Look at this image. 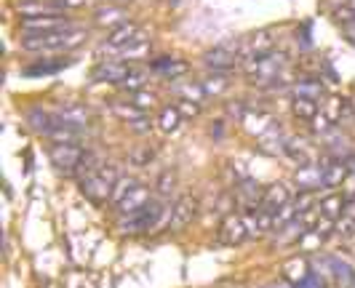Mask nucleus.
<instances>
[{
    "label": "nucleus",
    "mask_w": 355,
    "mask_h": 288,
    "mask_svg": "<svg viewBox=\"0 0 355 288\" xmlns=\"http://www.w3.org/2000/svg\"><path fill=\"white\" fill-rule=\"evenodd\" d=\"M86 43V33L83 30H56V33H43V35H27L21 40L24 51H35V54H46V51H72L78 46Z\"/></svg>",
    "instance_id": "f257e3e1"
},
{
    "label": "nucleus",
    "mask_w": 355,
    "mask_h": 288,
    "mask_svg": "<svg viewBox=\"0 0 355 288\" xmlns=\"http://www.w3.org/2000/svg\"><path fill=\"white\" fill-rule=\"evenodd\" d=\"M166 214V208H163V203L160 200H150L144 208H139L137 214H128V216H121V222H118V230L123 235H142V233H150V230H155L160 224V219Z\"/></svg>",
    "instance_id": "f03ea898"
},
{
    "label": "nucleus",
    "mask_w": 355,
    "mask_h": 288,
    "mask_svg": "<svg viewBox=\"0 0 355 288\" xmlns=\"http://www.w3.org/2000/svg\"><path fill=\"white\" fill-rule=\"evenodd\" d=\"M118 179L121 177H118V168L115 165H102L99 171H94V174H89L86 179L80 181V190L94 203H105V200L112 198V187H115Z\"/></svg>",
    "instance_id": "7ed1b4c3"
},
{
    "label": "nucleus",
    "mask_w": 355,
    "mask_h": 288,
    "mask_svg": "<svg viewBox=\"0 0 355 288\" xmlns=\"http://www.w3.org/2000/svg\"><path fill=\"white\" fill-rule=\"evenodd\" d=\"M286 64H288L286 54H275V51H270V54L259 56V59L246 62V64H243V70H246L251 83H259V86H262V83H272V80H278Z\"/></svg>",
    "instance_id": "20e7f679"
},
{
    "label": "nucleus",
    "mask_w": 355,
    "mask_h": 288,
    "mask_svg": "<svg viewBox=\"0 0 355 288\" xmlns=\"http://www.w3.org/2000/svg\"><path fill=\"white\" fill-rule=\"evenodd\" d=\"M49 158L56 165V171L72 177V174H80V168H83V163L89 158V152L80 144H51Z\"/></svg>",
    "instance_id": "39448f33"
},
{
    "label": "nucleus",
    "mask_w": 355,
    "mask_h": 288,
    "mask_svg": "<svg viewBox=\"0 0 355 288\" xmlns=\"http://www.w3.org/2000/svg\"><path fill=\"white\" fill-rule=\"evenodd\" d=\"M198 206H200V203H198L196 195H182V198H177V203L171 206L166 230H168V233H182V230L198 216Z\"/></svg>",
    "instance_id": "423d86ee"
},
{
    "label": "nucleus",
    "mask_w": 355,
    "mask_h": 288,
    "mask_svg": "<svg viewBox=\"0 0 355 288\" xmlns=\"http://www.w3.org/2000/svg\"><path fill=\"white\" fill-rule=\"evenodd\" d=\"M238 51H241V43H222V46H214L211 51L203 54V62L206 67H211L214 72H230L241 59H238Z\"/></svg>",
    "instance_id": "0eeeda50"
},
{
    "label": "nucleus",
    "mask_w": 355,
    "mask_h": 288,
    "mask_svg": "<svg viewBox=\"0 0 355 288\" xmlns=\"http://www.w3.org/2000/svg\"><path fill=\"white\" fill-rule=\"evenodd\" d=\"M72 21L64 14H46V17H24L21 30L27 35H43V33H56V30H70Z\"/></svg>",
    "instance_id": "6e6552de"
},
{
    "label": "nucleus",
    "mask_w": 355,
    "mask_h": 288,
    "mask_svg": "<svg viewBox=\"0 0 355 288\" xmlns=\"http://www.w3.org/2000/svg\"><path fill=\"white\" fill-rule=\"evenodd\" d=\"M219 243H225V246H241L246 237H249V227H246V222H243V216L241 214H227L222 219V224H219Z\"/></svg>",
    "instance_id": "1a4fd4ad"
},
{
    "label": "nucleus",
    "mask_w": 355,
    "mask_h": 288,
    "mask_svg": "<svg viewBox=\"0 0 355 288\" xmlns=\"http://www.w3.org/2000/svg\"><path fill=\"white\" fill-rule=\"evenodd\" d=\"M275 48V37L270 30H262V33H257V35H251L246 43H241V51H238V59L246 64L251 59H259V56L270 54Z\"/></svg>",
    "instance_id": "9d476101"
},
{
    "label": "nucleus",
    "mask_w": 355,
    "mask_h": 288,
    "mask_svg": "<svg viewBox=\"0 0 355 288\" xmlns=\"http://www.w3.org/2000/svg\"><path fill=\"white\" fill-rule=\"evenodd\" d=\"M147 37H144V30L139 24H134V21H125L121 27H115L110 37H107V46L110 48H128V46H134V43H144Z\"/></svg>",
    "instance_id": "9b49d317"
},
{
    "label": "nucleus",
    "mask_w": 355,
    "mask_h": 288,
    "mask_svg": "<svg viewBox=\"0 0 355 288\" xmlns=\"http://www.w3.org/2000/svg\"><path fill=\"white\" fill-rule=\"evenodd\" d=\"M94 80L99 83H115V86H123L125 80L131 78V67L128 62H102L96 70L91 72Z\"/></svg>",
    "instance_id": "f8f14e48"
},
{
    "label": "nucleus",
    "mask_w": 355,
    "mask_h": 288,
    "mask_svg": "<svg viewBox=\"0 0 355 288\" xmlns=\"http://www.w3.org/2000/svg\"><path fill=\"white\" fill-rule=\"evenodd\" d=\"M286 203H291V192H288V187H286L284 181H275V184H270L265 192H262V208L265 211H278V208H284Z\"/></svg>",
    "instance_id": "ddd939ff"
},
{
    "label": "nucleus",
    "mask_w": 355,
    "mask_h": 288,
    "mask_svg": "<svg viewBox=\"0 0 355 288\" xmlns=\"http://www.w3.org/2000/svg\"><path fill=\"white\" fill-rule=\"evenodd\" d=\"M284 280L286 283H291V286L297 288V286H302L304 280L313 275L310 272V264H307V259L304 256H291L288 262H284Z\"/></svg>",
    "instance_id": "4468645a"
},
{
    "label": "nucleus",
    "mask_w": 355,
    "mask_h": 288,
    "mask_svg": "<svg viewBox=\"0 0 355 288\" xmlns=\"http://www.w3.org/2000/svg\"><path fill=\"white\" fill-rule=\"evenodd\" d=\"M350 177V165L342 161V158H334V161L323 163V187H342L345 179Z\"/></svg>",
    "instance_id": "2eb2a0df"
},
{
    "label": "nucleus",
    "mask_w": 355,
    "mask_h": 288,
    "mask_svg": "<svg viewBox=\"0 0 355 288\" xmlns=\"http://www.w3.org/2000/svg\"><path fill=\"white\" fill-rule=\"evenodd\" d=\"M147 203H150V190L142 187V184H137V187H134V190H131V192L118 203V211H121V216L137 214V211L144 208Z\"/></svg>",
    "instance_id": "dca6fc26"
},
{
    "label": "nucleus",
    "mask_w": 355,
    "mask_h": 288,
    "mask_svg": "<svg viewBox=\"0 0 355 288\" xmlns=\"http://www.w3.org/2000/svg\"><path fill=\"white\" fill-rule=\"evenodd\" d=\"M128 21V14H125L123 8H118V6H105V8H99L96 14H94V24L96 27H107L110 33L115 30V27H121Z\"/></svg>",
    "instance_id": "f3484780"
},
{
    "label": "nucleus",
    "mask_w": 355,
    "mask_h": 288,
    "mask_svg": "<svg viewBox=\"0 0 355 288\" xmlns=\"http://www.w3.org/2000/svg\"><path fill=\"white\" fill-rule=\"evenodd\" d=\"M153 70L160 72L163 78H171V80H179L182 75H187L190 70V64L187 62H182V59H171V56H160L153 62Z\"/></svg>",
    "instance_id": "a211bd4d"
},
{
    "label": "nucleus",
    "mask_w": 355,
    "mask_h": 288,
    "mask_svg": "<svg viewBox=\"0 0 355 288\" xmlns=\"http://www.w3.org/2000/svg\"><path fill=\"white\" fill-rule=\"evenodd\" d=\"M59 123H67V126H75V128H86L91 120V112L86 107H80V105H64V107L59 109Z\"/></svg>",
    "instance_id": "6ab92c4d"
},
{
    "label": "nucleus",
    "mask_w": 355,
    "mask_h": 288,
    "mask_svg": "<svg viewBox=\"0 0 355 288\" xmlns=\"http://www.w3.org/2000/svg\"><path fill=\"white\" fill-rule=\"evenodd\" d=\"M27 123H30L33 131L49 136L53 128L59 126V118H53L51 112H43L40 107H35V109H30V112H27Z\"/></svg>",
    "instance_id": "aec40b11"
},
{
    "label": "nucleus",
    "mask_w": 355,
    "mask_h": 288,
    "mask_svg": "<svg viewBox=\"0 0 355 288\" xmlns=\"http://www.w3.org/2000/svg\"><path fill=\"white\" fill-rule=\"evenodd\" d=\"M347 203L350 200L345 198V195H339V192H331V195H326V198H320L318 203V211L323 216H329V219H342L345 216V208H347Z\"/></svg>",
    "instance_id": "412c9836"
},
{
    "label": "nucleus",
    "mask_w": 355,
    "mask_h": 288,
    "mask_svg": "<svg viewBox=\"0 0 355 288\" xmlns=\"http://www.w3.org/2000/svg\"><path fill=\"white\" fill-rule=\"evenodd\" d=\"M297 184H300V190H315L323 184V165H315V163H310V165H304L297 171Z\"/></svg>",
    "instance_id": "4be33fe9"
},
{
    "label": "nucleus",
    "mask_w": 355,
    "mask_h": 288,
    "mask_svg": "<svg viewBox=\"0 0 355 288\" xmlns=\"http://www.w3.org/2000/svg\"><path fill=\"white\" fill-rule=\"evenodd\" d=\"M291 115L297 118V120H315V115H318V102L315 99H307V96H294V102H291Z\"/></svg>",
    "instance_id": "5701e85b"
},
{
    "label": "nucleus",
    "mask_w": 355,
    "mask_h": 288,
    "mask_svg": "<svg viewBox=\"0 0 355 288\" xmlns=\"http://www.w3.org/2000/svg\"><path fill=\"white\" fill-rule=\"evenodd\" d=\"M49 139L53 144H78L83 139V128H75V126H67V123H59V126L53 128L51 134H49Z\"/></svg>",
    "instance_id": "b1692460"
},
{
    "label": "nucleus",
    "mask_w": 355,
    "mask_h": 288,
    "mask_svg": "<svg viewBox=\"0 0 355 288\" xmlns=\"http://www.w3.org/2000/svg\"><path fill=\"white\" fill-rule=\"evenodd\" d=\"M329 267H331V275L339 283V288H353L355 286V272L347 262L342 259H329Z\"/></svg>",
    "instance_id": "393cba45"
},
{
    "label": "nucleus",
    "mask_w": 355,
    "mask_h": 288,
    "mask_svg": "<svg viewBox=\"0 0 355 288\" xmlns=\"http://www.w3.org/2000/svg\"><path fill=\"white\" fill-rule=\"evenodd\" d=\"M72 59H40L35 64L24 67V75H53V72L64 70Z\"/></svg>",
    "instance_id": "a878e982"
},
{
    "label": "nucleus",
    "mask_w": 355,
    "mask_h": 288,
    "mask_svg": "<svg viewBox=\"0 0 355 288\" xmlns=\"http://www.w3.org/2000/svg\"><path fill=\"white\" fill-rule=\"evenodd\" d=\"M182 112L177 109V105H168V107L160 109V118H158V128L163 134H174L179 126H182Z\"/></svg>",
    "instance_id": "bb28decb"
},
{
    "label": "nucleus",
    "mask_w": 355,
    "mask_h": 288,
    "mask_svg": "<svg viewBox=\"0 0 355 288\" xmlns=\"http://www.w3.org/2000/svg\"><path fill=\"white\" fill-rule=\"evenodd\" d=\"M243 123H246V131L249 134H267L270 128H272V118L267 115V112H246L243 115Z\"/></svg>",
    "instance_id": "cd10ccee"
},
{
    "label": "nucleus",
    "mask_w": 355,
    "mask_h": 288,
    "mask_svg": "<svg viewBox=\"0 0 355 288\" xmlns=\"http://www.w3.org/2000/svg\"><path fill=\"white\" fill-rule=\"evenodd\" d=\"M284 152L291 158V161L297 163L300 168H304V165H310V163H313V155L307 152L304 142H297V139H288V142L284 144Z\"/></svg>",
    "instance_id": "c85d7f7f"
},
{
    "label": "nucleus",
    "mask_w": 355,
    "mask_h": 288,
    "mask_svg": "<svg viewBox=\"0 0 355 288\" xmlns=\"http://www.w3.org/2000/svg\"><path fill=\"white\" fill-rule=\"evenodd\" d=\"M200 86H203V91H206V96H222L225 91L230 89V78L222 75V72H214V75H209Z\"/></svg>",
    "instance_id": "c756f323"
},
{
    "label": "nucleus",
    "mask_w": 355,
    "mask_h": 288,
    "mask_svg": "<svg viewBox=\"0 0 355 288\" xmlns=\"http://www.w3.org/2000/svg\"><path fill=\"white\" fill-rule=\"evenodd\" d=\"M294 91H297V96H307V99H315V102H318L326 89H323L320 78H304V80H300V83L294 86Z\"/></svg>",
    "instance_id": "7c9ffc66"
},
{
    "label": "nucleus",
    "mask_w": 355,
    "mask_h": 288,
    "mask_svg": "<svg viewBox=\"0 0 355 288\" xmlns=\"http://www.w3.org/2000/svg\"><path fill=\"white\" fill-rule=\"evenodd\" d=\"M153 158H155V150L153 147H134L128 152V161H131V165H137V168H147L153 163Z\"/></svg>",
    "instance_id": "2f4dec72"
},
{
    "label": "nucleus",
    "mask_w": 355,
    "mask_h": 288,
    "mask_svg": "<svg viewBox=\"0 0 355 288\" xmlns=\"http://www.w3.org/2000/svg\"><path fill=\"white\" fill-rule=\"evenodd\" d=\"M315 190H300V195L294 198V208H297V214H307V211H313V208H318L315 206Z\"/></svg>",
    "instance_id": "473e14b6"
},
{
    "label": "nucleus",
    "mask_w": 355,
    "mask_h": 288,
    "mask_svg": "<svg viewBox=\"0 0 355 288\" xmlns=\"http://www.w3.org/2000/svg\"><path fill=\"white\" fill-rule=\"evenodd\" d=\"M137 184H139V181L131 179V177H121V179L115 181V187H112V198H110V200L118 206V203H121V200H123L125 195H128V192L137 187Z\"/></svg>",
    "instance_id": "72a5a7b5"
},
{
    "label": "nucleus",
    "mask_w": 355,
    "mask_h": 288,
    "mask_svg": "<svg viewBox=\"0 0 355 288\" xmlns=\"http://www.w3.org/2000/svg\"><path fill=\"white\" fill-rule=\"evenodd\" d=\"M345 112H347V102H345V99H339V96H331V99H329V109H326V118L337 126V123H342Z\"/></svg>",
    "instance_id": "f704fd0d"
},
{
    "label": "nucleus",
    "mask_w": 355,
    "mask_h": 288,
    "mask_svg": "<svg viewBox=\"0 0 355 288\" xmlns=\"http://www.w3.org/2000/svg\"><path fill=\"white\" fill-rule=\"evenodd\" d=\"M155 93H150V91H137V93H131V102L128 105H134L137 109H142V112H147V109L155 107Z\"/></svg>",
    "instance_id": "c9c22d12"
},
{
    "label": "nucleus",
    "mask_w": 355,
    "mask_h": 288,
    "mask_svg": "<svg viewBox=\"0 0 355 288\" xmlns=\"http://www.w3.org/2000/svg\"><path fill=\"white\" fill-rule=\"evenodd\" d=\"M334 235H339L342 240H350V237H355V216H342V219H337Z\"/></svg>",
    "instance_id": "e433bc0d"
},
{
    "label": "nucleus",
    "mask_w": 355,
    "mask_h": 288,
    "mask_svg": "<svg viewBox=\"0 0 355 288\" xmlns=\"http://www.w3.org/2000/svg\"><path fill=\"white\" fill-rule=\"evenodd\" d=\"M334 227H337V222L334 219H329V216H318V222H315V227H313V233L318 235L320 240H326V237H331L334 235Z\"/></svg>",
    "instance_id": "4c0bfd02"
},
{
    "label": "nucleus",
    "mask_w": 355,
    "mask_h": 288,
    "mask_svg": "<svg viewBox=\"0 0 355 288\" xmlns=\"http://www.w3.org/2000/svg\"><path fill=\"white\" fill-rule=\"evenodd\" d=\"M331 14H334V21L342 27H353L355 24V8H350V6H339Z\"/></svg>",
    "instance_id": "58836bf2"
},
{
    "label": "nucleus",
    "mask_w": 355,
    "mask_h": 288,
    "mask_svg": "<svg viewBox=\"0 0 355 288\" xmlns=\"http://www.w3.org/2000/svg\"><path fill=\"white\" fill-rule=\"evenodd\" d=\"M177 91L182 93V99H193V102H200L206 96L203 86H193V83H184V86H177Z\"/></svg>",
    "instance_id": "ea45409f"
},
{
    "label": "nucleus",
    "mask_w": 355,
    "mask_h": 288,
    "mask_svg": "<svg viewBox=\"0 0 355 288\" xmlns=\"http://www.w3.org/2000/svg\"><path fill=\"white\" fill-rule=\"evenodd\" d=\"M174 184H177V174L174 171H163L158 177V192L160 195H168L174 190Z\"/></svg>",
    "instance_id": "a19ab883"
},
{
    "label": "nucleus",
    "mask_w": 355,
    "mask_h": 288,
    "mask_svg": "<svg viewBox=\"0 0 355 288\" xmlns=\"http://www.w3.org/2000/svg\"><path fill=\"white\" fill-rule=\"evenodd\" d=\"M177 109L182 112V118H196V115H200V105L193 102V99H179Z\"/></svg>",
    "instance_id": "79ce46f5"
},
{
    "label": "nucleus",
    "mask_w": 355,
    "mask_h": 288,
    "mask_svg": "<svg viewBox=\"0 0 355 288\" xmlns=\"http://www.w3.org/2000/svg\"><path fill=\"white\" fill-rule=\"evenodd\" d=\"M313 128H315L318 134H329V131L334 128V123L326 118V112H320V115H315V120H313Z\"/></svg>",
    "instance_id": "37998d69"
},
{
    "label": "nucleus",
    "mask_w": 355,
    "mask_h": 288,
    "mask_svg": "<svg viewBox=\"0 0 355 288\" xmlns=\"http://www.w3.org/2000/svg\"><path fill=\"white\" fill-rule=\"evenodd\" d=\"M89 0H53V6L59 8V11H67V8H83Z\"/></svg>",
    "instance_id": "c03bdc74"
},
{
    "label": "nucleus",
    "mask_w": 355,
    "mask_h": 288,
    "mask_svg": "<svg viewBox=\"0 0 355 288\" xmlns=\"http://www.w3.org/2000/svg\"><path fill=\"white\" fill-rule=\"evenodd\" d=\"M131 128H134V131H137V134H147V131H150V128H153V123H150V120H147V118H137V120H131Z\"/></svg>",
    "instance_id": "a18cd8bd"
},
{
    "label": "nucleus",
    "mask_w": 355,
    "mask_h": 288,
    "mask_svg": "<svg viewBox=\"0 0 355 288\" xmlns=\"http://www.w3.org/2000/svg\"><path fill=\"white\" fill-rule=\"evenodd\" d=\"M297 288H323L318 283V280H315V278H313V275H310V278H307V280H304L302 286H297Z\"/></svg>",
    "instance_id": "49530a36"
},
{
    "label": "nucleus",
    "mask_w": 355,
    "mask_h": 288,
    "mask_svg": "<svg viewBox=\"0 0 355 288\" xmlns=\"http://www.w3.org/2000/svg\"><path fill=\"white\" fill-rule=\"evenodd\" d=\"M347 163H353V168H355V158H347Z\"/></svg>",
    "instance_id": "de8ad7c7"
}]
</instances>
